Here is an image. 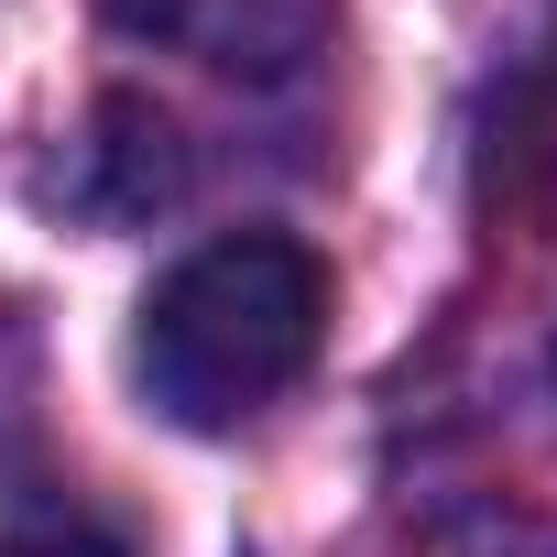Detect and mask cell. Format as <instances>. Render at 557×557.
<instances>
[{"instance_id": "obj_2", "label": "cell", "mask_w": 557, "mask_h": 557, "mask_svg": "<svg viewBox=\"0 0 557 557\" xmlns=\"http://www.w3.org/2000/svg\"><path fill=\"white\" fill-rule=\"evenodd\" d=\"M99 12L219 77H296L318 45V0H99Z\"/></svg>"}, {"instance_id": "obj_1", "label": "cell", "mask_w": 557, "mask_h": 557, "mask_svg": "<svg viewBox=\"0 0 557 557\" xmlns=\"http://www.w3.org/2000/svg\"><path fill=\"white\" fill-rule=\"evenodd\" d=\"M329 329V273L307 240L285 230H230L208 251H186L164 285L143 296L132 329V383L164 426L219 437L240 416H262L273 394H296Z\"/></svg>"}, {"instance_id": "obj_3", "label": "cell", "mask_w": 557, "mask_h": 557, "mask_svg": "<svg viewBox=\"0 0 557 557\" xmlns=\"http://www.w3.org/2000/svg\"><path fill=\"white\" fill-rule=\"evenodd\" d=\"M0 557H132L99 513H77V503H45V513H23L12 535H0Z\"/></svg>"}]
</instances>
